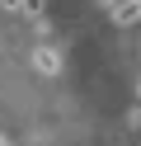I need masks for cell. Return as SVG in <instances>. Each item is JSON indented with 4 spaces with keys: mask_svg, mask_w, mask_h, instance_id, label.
Segmentation results:
<instances>
[{
    "mask_svg": "<svg viewBox=\"0 0 141 146\" xmlns=\"http://www.w3.org/2000/svg\"><path fill=\"white\" fill-rule=\"evenodd\" d=\"M33 66L42 71V76H56V71H61V52H56L52 42H42V47H33Z\"/></svg>",
    "mask_w": 141,
    "mask_h": 146,
    "instance_id": "cell-1",
    "label": "cell"
},
{
    "mask_svg": "<svg viewBox=\"0 0 141 146\" xmlns=\"http://www.w3.org/2000/svg\"><path fill=\"white\" fill-rule=\"evenodd\" d=\"M113 24H122V29L141 24V0H122V5H113Z\"/></svg>",
    "mask_w": 141,
    "mask_h": 146,
    "instance_id": "cell-2",
    "label": "cell"
},
{
    "mask_svg": "<svg viewBox=\"0 0 141 146\" xmlns=\"http://www.w3.org/2000/svg\"><path fill=\"white\" fill-rule=\"evenodd\" d=\"M47 0H5V10H14V14H38Z\"/></svg>",
    "mask_w": 141,
    "mask_h": 146,
    "instance_id": "cell-3",
    "label": "cell"
},
{
    "mask_svg": "<svg viewBox=\"0 0 141 146\" xmlns=\"http://www.w3.org/2000/svg\"><path fill=\"white\" fill-rule=\"evenodd\" d=\"M0 146H9V141H5V132H0Z\"/></svg>",
    "mask_w": 141,
    "mask_h": 146,
    "instance_id": "cell-4",
    "label": "cell"
},
{
    "mask_svg": "<svg viewBox=\"0 0 141 146\" xmlns=\"http://www.w3.org/2000/svg\"><path fill=\"white\" fill-rule=\"evenodd\" d=\"M99 5H113V0H99Z\"/></svg>",
    "mask_w": 141,
    "mask_h": 146,
    "instance_id": "cell-5",
    "label": "cell"
}]
</instances>
